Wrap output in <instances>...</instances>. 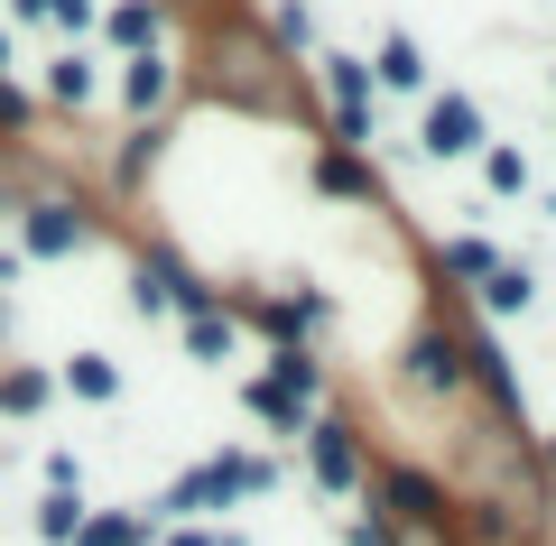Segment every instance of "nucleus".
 <instances>
[{
	"instance_id": "obj_1",
	"label": "nucleus",
	"mask_w": 556,
	"mask_h": 546,
	"mask_svg": "<svg viewBox=\"0 0 556 546\" xmlns=\"http://www.w3.org/2000/svg\"><path fill=\"white\" fill-rule=\"evenodd\" d=\"M251 491H278V464H269V454H214V464H195V472H186V482L167 491L159 509L195 528V519H214V509L251 500Z\"/></svg>"
},
{
	"instance_id": "obj_2",
	"label": "nucleus",
	"mask_w": 556,
	"mask_h": 546,
	"mask_svg": "<svg viewBox=\"0 0 556 546\" xmlns=\"http://www.w3.org/2000/svg\"><path fill=\"white\" fill-rule=\"evenodd\" d=\"M380 519L390 528H408V537H455V491L437 482V472H417V464H390L380 472Z\"/></svg>"
},
{
	"instance_id": "obj_3",
	"label": "nucleus",
	"mask_w": 556,
	"mask_h": 546,
	"mask_svg": "<svg viewBox=\"0 0 556 546\" xmlns=\"http://www.w3.org/2000/svg\"><path fill=\"white\" fill-rule=\"evenodd\" d=\"M130 306H139V315H167V306L204 315V306H214V288H195V278H186V269H177L167 251H149V259L130 269Z\"/></svg>"
},
{
	"instance_id": "obj_4",
	"label": "nucleus",
	"mask_w": 556,
	"mask_h": 546,
	"mask_svg": "<svg viewBox=\"0 0 556 546\" xmlns=\"http://www.w3.org/2000/svg\"><path fill=\"white\" fill-rule=\"evenodd\" d=\"M20 241H28V259H75L84 241H93V223H84V204L47 195V204H28V214H20Z\"/></svg>"
},
{
	"instance_id": "obj_5",
	"label": "nucleus",
	"mask_w": 556,
	"mask_h": 546,
	"mask_svg": "<svg viewBox=\"0 0 556 546\" xmlns=\"http://www.w3.org/2000/svg\"><path fill=\"white\" fill-rule=\"evenodd\" d=\"M399 380H408L417 398H455V390H464V343H455L445 325H427V333L408 343V371H399Z\"/></svg>"
},
{
	"instance_id": "obj_6",
	"label": "nucleus",
	"mask_w": 556,
	"mask_h": 546,
	"mask_svg": "<svg viewBox=\"0 0 556 546\" xmlns=\"http://www.w3.org/2000/svg\"><path fill=\"white\" fill-rule=\"evenodd\" d=\"M306 464H316L325 491H362V435L343 427V417H316V427H306Z\"/></svg>"
},
{
	"instance_id": "obj_7",
	"label": "nucleus",
	"mask_w": 556,
	"mask_h": 546,
	"mask_svg": "<svg viewBox=\"0 0 556 546\" xmlns=\"http://www.w3.org/2000/svg\"><path fill=\"white\" fill-rule=\"evenodd\" d=\"M325 93H334L343 139H371V75H362L353 56H325Z\"/></svg>"
},
{
	"instance_id": "obj_8",
	"label": "nucleus",
	"mask_w": 556,
	"mask_h": 546,
	"mask_svg": "<svg viewBox=\"0 0 556 546\" xmlns=\"http://www.w3.org/2000/svg\"><path fill=\"white\" fill-rule=\"evenodd\" d=\"M427 149H437V157H473V149H482V112H473L464 93L427 102Z\"/></svg>"
},
{
	"instance_id": "obj_9",
	"label": "nucleus",
	"mask_w": 556,
	"mask_h": 546,
	"mask_svg": "<svg viewBox=\"0 0 556 546\" xmlns=\"http://www.w3.org/2000/svg\"><path fill=\"white\" fill-rule=\"evenodd\" d=\"M159 537V509H84L75 546H149Z\"/></svg>"
},
{
	"instance_id": "obj_10",
	"label": "nucleus",
	"mask_w": 556,
	"mask_h": 546,
	"mask_svg": "<svg viewBox=\"0 0 556 546\" xmlns=\"http://www.w3.org/2000/svg\"><path fill=\"white\" fill-rule=\"evenodd\" d=\"M529 296H538L529 259H492V269H482V306L492 315H529Z\"/></svg>"
},
{
	"instance_id": "obj_11",
	"label": "nucleus",
	"mask_w": 556,
	"mask_h": 546,
	"mask_svg": "<svg viewBox=\"0 0 556 546\" xmlns=\"http://www.w3.org/2000/svg\"><path fill=\"white\" fill-rule=\"evenodd\" d=\"M251 408L269 417L278 435H306V398H298V390H278V380H251Z\"/></svg>"
},
{
	"instance_id": "obj_12",
	"label": "nucleus",
	"mask_w": 556,
	"mask_h": 546,
	"mask_svg": "<svg viewBox=\"0 0 556 546\" xmlns=\"http://www.w3.org/2000/svg\"><path fill=\"white\" fill-rule=\"evenodd\" d=\"M75 528H84V491H47V500H38V537L47 546H75Z\"/></svg>"
},
{
	"instance_id": "obj_13",
	"label": "nucleus",
	"mask_w": 556,
	"mask_h": 546,
	"mask_svg": "<svg viewBox=\"0 0 556 546\" xmlns=\"http://www.w3.org/2000/svg\"><path fill=\"white\" fill-rule=\"evenodd\" d=\"M186 352H195V361H232V315H186Z\"/></svg>"
},
{
	"instance_id": "obj_14",
	"label": "nucleus",
	"mask_w": 556,
	"mask_h": 546,
	"mask_svg": "<svg viewBox=\"0 0 556 546\" xmlns=\"http://www.w3.org/2000/svg\"><path fill=\"white\" fill-rule=\"evenodd\" d=\"M121 93H130V112H159V102H167V56H159V47L130 56V84H121Z\"/></svg>"
},
{
	"instance_id": "obj_15",
	"label": "nucleus",
	"mask_w": 556,
	"mask_h": 546,
	"mask_svg": "<svg viewBox=\"0 0 556 546\" xmlns=\"http://www.w3.org/2000/svg\"><path fill=\"white\" fill-rule=\"evenodd\" d=\"M47 398H56V380H47V371H0V408H10V417H38Z\"/></svg>"
},
{
	"instance_id": "obj_16",
	"label": "nucleus",
	"mask_w": 556,
	"mask_h": 546,
	"mask_svg": "<svg viewBox=\"0 0 556 546\" xmlns=\"http://www.w3.org/2000/svg\"><path fill=\"white\" fill-rule=\"evenodd\" d=\"M65 390L75 398H121V371L102 361V352H75V361H65Z\"/></svg>"
},
{
	"instance_id": "obj_17",
	"label": "nucleus",
	"mask_w": 556,
	"mask_h": 546,
	"mask_svg": "<svg viewBox=\"0 0 556 546\" xmlns=\"http://www.w3.org/2000/svg\"><path fill=\"white\" fill-rule=\"evenodd\" d=\"M269 380H278V390H298L306 408H316V361H306V343H278L269 352Z\"/></svg>"
},
{
	"instance_id": "obj_18",
	"label": "nucleus",
	"mask_w": 556,
	"mask_h": 546,
	"mask_svg": "<svg viewBox=\"0 0 556 546\" xmlns=\"http://www.w3.org/2000/svg\"><path fill=\"white\" fill-rule=\"evenodd\" d=\"M112 38L149 56V47H159V10H149V0H121V10H112Z\"/></svg>"
},
{
	"instance_id": "obj_19",
	"label": "nucleus",
	"mask_w": 556,
	"mask_h": 546,
	"mask_svg": "<svg viewBox=\"0 0 556 546\" xmlns=\"http://www.w3.org/2000/svg\"><path fill=\"white\" fill-rule=\"evenodd\" d=\"M380 84H390V93H417V84H427V65H417V47H408V38L380 47Z\"/></svg>"
},
{
	"instance_id": "obj_20",
	"label": "nucleus",
	"mask_w": 556,
	"mask_h": 546,
	"mask_svg": "<svg viewBox=\"0 0 556 546\" xmlns=\"http://www.w3.org/2000/svg\"><path fill=\"white\" fill-rule=\"evenodd\" d=\"M316 176H325V195H371V167H362L353 149H334V157H325Z\"/></svg>"
},
{
	"instance_id": "obj_21",
	"label": "nucleus",
	"mask_w": 556,
	"mask_h": 546,
	"mask_svg": "<svg viewBox=\"0 0 556 546\" xmlns=\"http://www.w3.org/2000/svg\"><path fill=\"white\" fill-rule=\"evenodd\" d=\"M482 176H492V195H529V157L519 149H482Z\"/></svg>"
},
{
	"instance_id": "obj_22",
	"label": "nucleus",
	"mask_w": 556,
	"mask_h": 546,
	"mask_svg": "<svg viewBox=\"0 0 556 546\" xmlns=\"http://www.w3.org/2000/svg\"><path fill=\"white\" fill-rule=\"evenodd\" d=\"M437 269H455V278H482V269H492V241H473V232H464V241H445V251H437Z\"/></svg>"
},
{
	"instance_id": "obj_23",
	"label": "nucleus",
	"mask_w": 556,
	"mask_h": 546,
	"mask_svg": "<svg viewBox=\"0 0 556 546\" xmlns=\"http://www.w3.org/2000/svg\"><path fill=\"white\" fill-rule=\"evenodd\" d=\"M47 93H56V102H75V112H84V102H93V65H84V56H65L56 75H47Z\"/></svg>"
},
{
	"instance_id": "obj_24",
	"label": "nucleus",
	"mask_w": 556,
	"mask_h": 546,
	"mask_svg": "<svg viewBox=\"0 0 556 546\" xmlns=\"http://www.w3.org/2000/svg\"><path fill=\"white\" fill-rule=\"evenodd\" d=\"M473 537H492V546L510 537V500H473Z\"/></svg>"
},
{
	"instance_id": "obj_25",
	"label": "nucleus",
	"mask_w": 556,
	"mask_h": 546,
	"mask_svg": "<svg viewBox=\"0 0 556 546\" xmlns=\"http://www.w3.org/2000/svg\"><path fill=\"white\" fill-rule=\"evenodd\" d=\"M47 491H84V464H75V454H47Z\"/></svg>"
},
{
	"instance_id": "obj_26",
	"label": "nucleus",
	"mask_w": 556,
	"mask_h": 546,
	"mask_svg": "<svg viewBox=\"0 0 556 546\" xmlns=\"http://www.w3.org/2000/svg\"><path fill=\"white\" fill-rule=\"evenodd\" d=\"M353 546H399V528H390V519L371 509V519H353Z\"/></svg>"
},
{
	"instance_id": "obj_27",
	"label": "nucleus",
	"mask_w": 556,
	"mask_h": 546,
	"mask_svg": "<svg viewBox=\"0 0 556 546\" xmlns=\"http://www.w3.org/2000/svg\"><path fill=\"white\" fill-rule=\"evenodd\" d=\"M20 120H28V102L10 93V84H0V130H20Z\"/></svg>"
},
{
	"instance_id": "obj_28",
	"label": "nucleus",
	"mask_w": 556,
	"mask_h": 546,
	"mask_svg": "<svg viewBox=\"0 0 556 546\" xmlns=\"http://www.w3.org/2000/svg\"><path fill=\"white\" fill-rule=\"evenodd\" d=\"M0 65H10V38H0Z\"/></svg>"
},
{
	"instance_id": "obj_29",
	"label": "nucleus",
	"mask_w": 556,
	"mask_h": 546,
	"mask_svg": "<svg viewBox=\"0 0 556 546\" xmlns=\"http://www.w3.org/2000/svg\"><path fill=\"white\" fill-rule=\"evenodd\" d=\"M547 464H556V445H547Z\"/></svg>"
}]
</instances>
